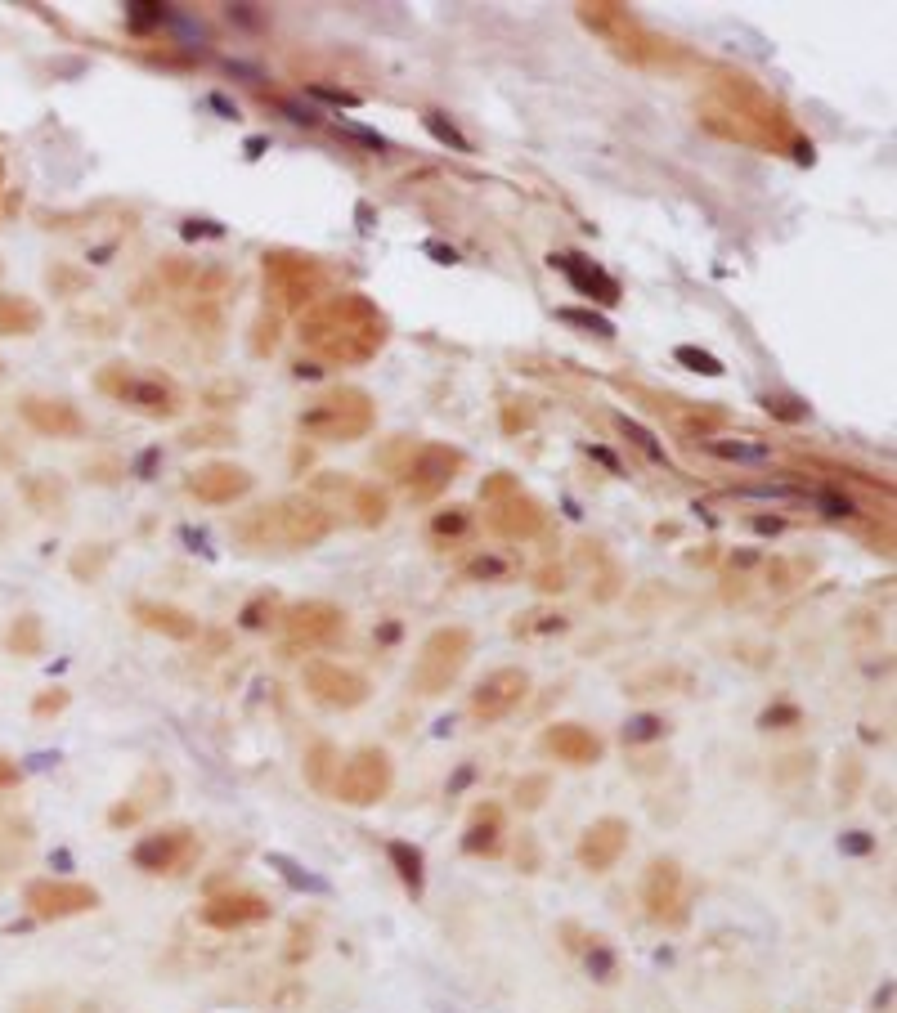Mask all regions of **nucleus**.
Returning <instances> with one entry per match:
<instances>
[{
	"label": "nucleus",
	"mask_w": 897,
	"mask_h": 1013,
	"mask_svg": "<svg viewBox=\"0 0 897 1013\" xmlns=\"http://www.w3.org/2000/svg\"><path fill=\"white\" fill-rule=\"evenodd\" d=\"M462 458L453 449H440V444H422L413 453V462L404 467V485H409V498H436L440 489L458 476Z\"/></svg>",
	"instance_id": "13"
},
{
	"label": "nucleus",
	"mask_w": 897,
	"mask_h": 1013,
	"mask_svg": "<svg viewBox=\"0 0 897 1013\" xmlns=\"http://www.w3.org/2000/svg\"><path fill=\"white\" fill-rule=\"evenodd\" d=\"M543 794H548V776H525L521 785H516V803L521 807H539Z\"/></svg>",
	"instance_id": "31"
},
{
	"label": "nucleus",
	"mask_w": 897,
	"mask_h": 1013,
	"mask_svg": "<svg viewBox=\"0 0 897 1013\" xmlns=\"http://www.w3.org/2000/svg\"><path fill=\"white\" fill-rule=\"evenodd\" d=\"M23 901L36 919H68L81 910H95L99 892L90 884H77V879H36V884H27Z\"/></svg>",
	"instance_id": "7"
},
{
	"label": "nucleus",
	"mask_w": 897,
	"mask_h": 1013,
	"mask_svg": "<svg viewBox=\"0 0 897 1013\" xmlns=\"http://www.w3.org/2000/svg\"><path fill=\"white\" fill-rule=\"evenodd\" d=\"M678 364H687L691 373H705V377H723V364H718L714 355H705V350H696V346H678Z\"/></svg>",
	"instance_id": "28"
},
{
	"label": "nucleus",
	"mask_w": 897,
	"mask_h": 1013,
	"mask_svg": "<svg viewBox=\"0 0 897 1013\" xmlns=\"http://www.w3.org/2000/svg\"><path fill=\"white\" fill-rule=\"evenodd\" d=\"M664 731L669 727H664L660 718H637V722H628L624 727V740L628 745H637V740H655V736H664Z\"/></svg>",
	"instance_id": "32"
},
{
	"label": "nucleus",
	"mask_w": 897,
	"mask_h": 1013,
	"mask_svg": "<svg viewBox=\"0 0 897 1013\" xmlns=\"http://www.w3.org/2000/svg\"><path fill=\"white\" fill-rule=\"evenodd\" d=\"M471 574H476V579H498V574H503V561H476Z\"/></svg>",
	"instance_id": "40"
},
{
	"label": "nucleus",
	"mask_w": 897,
	"mask_h": 1013,
	"mask_svg": "<svg viewBox=\"0 0 897 1013\" xmlns=\"http://www.w3.org/2000/svg\"><path fill=\"white\" fill-rule=\"evenodd\" d=\"M0 175H5V162H0Z\"/></svg>",
	"instance_id": "42"
},
{
	"label": "nucleus",
	"mask_w": 897,
	"mask_h": 1013,
	"mask_svg": "<svg viewBox=\"0 0 897 1013\" xmlns=\"http://www.w3.org/2000/svg\"><path fill=\"white\" fill-rule=\"evenodd\" d=\"M63 704H68V695H63V691H54V695H41V700H36V718H45V713H59Z\"/></svg>",
	"instance_id": "38"
},
{
	"label": "nucleus",
	"mask_w": 897,
	"mask_h": 1013,
	"mask_svg": "<svg viewBox=\"0 0 897 1013\" xmlns=\"http://www.w3.org/2000/svg\"><path fill=\"white\" fill-rule=\"evenodd\" d=\"M193 498H202V503H234V498H243L247 489H252V476H247L243 467H229V462H211V467H202L198 476L189 480Z\"/></svg>",
	"instance_id": "17"
},
{
	"label": "nucleus",
	"mask_w": 897,
	"mask_h": 1013,
	"mask_svg": "<svg viewBox=\"0 0 897 1013\" xmlns=\"http://www.w3.org/2000/svg\"><path fill=\"white\" fill-rule=\"evenodd\" d=\"M305 691H310L319 704H328V709H355V704L368 700L364 677L350 673V668H341V664H332V659H314V664H305Z\"/></svg>",
	"instance_id": "9"
},
{
	"label": "nucleus",
	"mask_w": 897,
	"mask_h": 1013,
	"mask_svg": "<svg viewBox=\"0 0 897 1013\" xmlns=\"http://www.w3.org/2000/svg\"><path fill=\"white\" fill-rule=\"evenodd\" d=\"M552 265L566 269L570 283H575L584 296H593V301H601V305H615L619 301V283L610 274H601L597 265H588L584 256H552Z\"/></svg>",
	"instance_id": "21"
},
{
	"label": "nucleus",
	"mask_w": 897,
	"mask_h": 1013,
	"mask_svg": "<svg viewBox=\"0 0 897 1013\" xmlns=\"http://www.w3.org/2000/svg\"><path fill=\"white\" fill-rule=\"evenodd\" d=\"M619 431H624L628 440H633V444H637V449H642V453H651L655 462H664V449H660V444H655V435L646 431V426H637V422H628V417H619Z\"/></svg>",
	"instance_id": "29"
},
{
	"label": "nucleus",
	"mask_w": 897,
	"mask_h": 1013,
	"mask_svg": "<svg viewBox=\"0 0 897 1013\" xmlns=\"http://www.w3.org/2000/svg\"><path fill=\"white\" fill-rule=\"evenodd\" d=\"M628 848V821H619V816H601V821L588 825V834L579 839V866L601 875V870H610L619 857H624Z\"/></svg>",
	"instance_id": "14"
},
{
	"label": "nucleus",
	"mask_w": 897,
	"mask_h": 1013,
	"mask_svg": "<svg viewBox=\"0 0 897 1013\" xmlns=\"http://www.w3.org/2000/svg\"><path fill=\"white\" fill-rule=\"evenodd\" d=\"M763 722L772 727V722H799V709H767Z\"/></svg>",
	"instance_id": "41"
},
{
	"label": "nucleus",
	"mask_w": 897,
	"mask_h": 1013,
	"mask_svg": "<svg viewBox=\"0 0 897 1013\" xmlns=\"http://www.w3.org/2000/svg\"><path fill=\"white\" fill-rule=\"evenodd\" d=\"M126 14H131L135 27H153L166 18V5H153V0H135V5H126Z\"/></svg>",
	"instance_id": "33"
},
{
	"label": "nucleus",
	"mask_w": 897,
	"mask_h": 1013,
	"mask_svg": "<svg viewBox=\"0 0 897 1013\" xmlns=\"http://www.w3.org/2000/svg\"><path fill=\"white\" fill-rule=\"evenodd\" d=\"M301 337L332 364H359L382 346L386 323L364 296H337L301 323Z\"/></svg>",
	"instance_id": "1"
},
{
	"label": "nucleus",
	"mask_w": 897,
	"mask_h": 1013,
	"mask_svg": "<svg viewBox=\"0 0 897 1013\" xmlns=\"http://www.w3.org/2000/svg\"><path fill=\"white\" fill-rule=\"evenodd\" d=\"M355 511H359V520H364V525H382V520H386V498L377 494V489H359V494H355Z\"/></svg>",
	"instance_id": "27"
},
{
	"label": "nucleus",
	"mask_w": 897,
	"mask_h": 1013,
	"mask_svg": "<svg viewBox=\"0 0 897 1013\" xmlns=\"http://www.w3.org/2000/svg\"><path fill=\"white\" fill-rule=\"evenodd\" d=\"M485 503H489V525L503 538H530L543 529V511L534 498H525L512 480H494L485 485Z\"/></svg>",
	"instance_id": "6"
},
{
	"label": "nucleus",
	"mask_w": 897,
	"mask_h": 1013,
	"mask_svg": "<svg viewBox=\"0 0 897 1013\" xmlns=\"http://www.w3.org/2000/svg\"><path fill=\"white\" fill-rule=\"evenodd\" d=\"M462 529H467V507H449L445 516H436V525H431V534H462Z\"/></svg>",
	"instance_id": "36"
},
{
	"label": "nucleus",
	"mask_w": 897,
	"mask_h": 1013,
	"mask_svg": "<svg viewBox=\"0 0 897 1013\" xmlns=\"http://www.w3.org/2000/svg\"><path fill=\"white\" fill-rule=\"evenodd\" d=\"M193 852H198V839H193V830H184V825H175V830H157L149 839L135 843V866L149 870V875H171V870L189 866Z\"/></svg>",
	"instance_id": "12"
},
{
	"label": "nucleus",
	"mask_w": 897,
	"mask_h": 1013,
	"mask_svg": "<svg viewBox=\"0 0 897 1013\" xmlns=\"http://www.w3.org/2000/svg\"><path fill=\"white\" fill-rule=\"evenodd\" d=\"M543 749H548L557 762H570V767H593L601 758V740L579 722H557V727L543 731Z\"/></svg>",
	"instance_id": "16"
},
{
	"label": "nucleus",
	"mask_w": 897,
	"mask_h": 1013,
	"mask_svg": "<svg viewBox=\"0 0 897 1013\" xmlns=\"http://www.w3.org/2000/svg\"><path fill=\"white\" fill-rule=\"evenodd\" d=\"M9 785H18V762L0 754V789H9Z\"/></svg>",
	"instance_id": "39"
},
{
	"label": "nucleus",
	"mask_w": 897,
	"mask_h": 1013,
	"mask_svg": "<svg viewBox=\"0 0 897 1013\" xmlns=\"http://www.w3.org/2000/svg\"><path fill=\"white\" fill-rule=\"evenodd\" d=\"M27 498H32L41 511H54V507L63 503V489L50 485V480H32V485H27Z\"/></svg>",
	"instance_id": "30"
},
{
	"label": "nucleus",
	"mask_w": 897,
	"mask_h": 1013,
	"mask_svg": "<svg viewBox=\"0 0 897 1013\" xmlns=\"http://www.w3.org/2000/svg\"><path fill=\"white\" fill-rule=\"evenodd\" d=\"M386 789H391V758L386 749H355L346 762L337 767V798L350 807H368L382 803Z\"/></svg>",
	"instance_id": "5"
},
{
	"label": "nucleus",
	"mask_w": 897,
	"mask_h": 1013,
	"mask_svg": "<svg viewBox=\"0 0 897 1013\" xmlns=\"http://www.w3.org/2000/svg\"><path fill=\"white\" fill-rule=\"evenodd\" d=\"M283 628L297 646H332L341 633H346V615L332 601H301L283 615Z\"/></svg>",
	"instance_id": "11"
},
{
	"label": "nucleus",
	"mask_w": 897,
	"mask_h": 1013,
	"mask_svg": "<svg viewBox=\"0 0 897 1013\" xmlns=\"http://www.w3.org/2000/svg\"><path fill=\"white\" fill-rule=\"evenodd\" d=\"M135 619H140L144 628H153V633H166V637H175V641L198 637V619H193L189 610H180V606H157V601H140V606H135Z\"/></svg>",
	"instance_id": "22"
},
{
	"label": "nucleus",
	"mask_w": 897,
	"mask_h": 1013,
	"mask_svg": "<svg viewBox=\"0 0 897 1013\" xmlns=\"http://www.w3.org/2000/svg\"><path fill=\"white\" fill-rule=\"evenodd\" d=\"M642 901H646V915L651 919H669L682 901V866L678 861H655L646 870V884H642Z\"/></svg>",
	"instance_id": "19"
},
{
	"label": "nucleus",
	"mask_w": 897,
	"mask_h": 1013,
	"mask_svg": "<svg viewBox=\"0 0 897 1013\" xmlns=\"http://www.w3.org/2000/svg\"><path fill=\"white\" fill-rule=\"evenodd\" d=\"M525 695H530V673H525V668H498V673H489L485 682L471 691V713H476L480 722H498L512 709H521Z\"/></svg>",
	"instance_id": "8"
},
{
	"label": "nucleus",
	"mask_w": 897,
	"mask_h": 1013,
	"mask_svg": "<svg viewBox=\"0 0 897 1013\" xmlns=\"http://www.w3.org/2000/svg\"><path fill=\"white\" fill-rule=\"evenodd\" d=\"M498 843H503V807L498 803H480L467 821V834H462V848L471 857H494Z\"/></svg>",
	"instance_id": "20"
},
{
	"label": "nucleus",
	"mask_w": 897,
	"mask_h": 1013,
	"mask_svg": "<svg viewBox=\"0 0 897 1013\" xmlns=\"http://www.w3.org/2000/svg\"><path fill=\"white\" fill-rule=\"evenodd\" d=\"M270 919V901L261 892H225V897H211L202 906V924L211 928H243V924H261Z\"/></svg>",
	"instance_id": "15"
},
{
	"label": "nucleus",
	"mask_w": 897,
	"mask_h": 1013,
	"mask_svg": "<svg viewBox=\"0 0 897 1013\" xmlns=\"http://www.w3.org/2000/svg\"><path fill=\"white\" fill-rule=\"evenodd\" d=\"M328 758H332V749H328V745H319V749L310 754V780H314V785H323V771H328Z\"/></svg>",
	"instance_id": "37"
},
{
	"label": "nucleus",
	"mask_w": 897,
	"mask_h": 1013,
	"mask_svg": "<svg viewBox=\"0 0 897 1013\" xmlns=\"http://www.w3.org/2000/svg\"><path fill=\"white\" fill-rule=\"evenodd\" d=\"M561 319L566 323H575V328H588V332H597V337H610V323L606 319H597V314H588V310H561Z\"/></svg>",
	"instance_id": "34"
},
{
	"label": "nucleus",
	"mask_w": 897,
	"mask_h": 1013,
	"mask_svg": "<svg viewBox=\"0 0 897 1013\" xmlns=\"http://www.w3.org/2000/svg\"><path fill=\"white\" fill-rule=\"evenodd\" d=\"M23 417L41 435H54V440H77V435H86V417L72 404H63V399H23Z\"/></svg>",
	"instance_id": "18"
},
{
	"label": "nucleus",
	"mask_w": 897,
	"mask_h": 1013,
	"mask_svg": "<svg viewBox=\"0 0 897 1013\" xmlns=\"http://www.w3.org/2000/svg\"><path fill=\"white\" fill-rule=\"evenodd\" d=\"M328 529V511L310 498H283V503L256 507L247 520H238V538L252 547H314Z\"/></svg>",
	"instance_id": "2"
},
{
	"label": "nucleus",
	"mask_w": 897,
	"mask_h": 1013,
	"mask_svg": "<svg viewBox=\"0 0 897 1013\" xmlns=\"http://www.w3.org/2000/svg\"><path fill=\"white\" fill-rule=\"evenodd\" d=\"M99 386L108 390V395H117L122 404L140 408V413L149 417H171L175 408H180V399H175V390L166 386V381L157 377H131L126 368H117V373H104L99 377Z\"/></svg>",
	"instance_id": "10"
},
{
	"label": "nucleus",
	"mask_w": 897,
	"mask_h": 1013,
	"mask_svg": "<svg viewBox=\"0 0 897 1013\" xmlns=\"http://www.w3.org/2000/svg\"><path fill=\"white\" fill-rule=\"evenodd\" d=\"M41 328V310L23 296H0V332L5 337H32Z\"/></svg>",
	"instance_id": "23"
},
{
	"label": "nucleus",
	"mask_w": 897,
	"mask_h": 1013,
	"mask_svg": "<svg viewBox=\"0 0 897 1013\" xmlns=\"http://www.w3.org/2000/svg\"><path fill=\"white\" fill-rule=\"evenodd\" d=\"M705 449L718 453V458H732V462H763L767 458V444H723V440H709Z\"/></svg>",
	"instance_id": "26"
},
{
	"label": "nucleus",
	"mask_w": 897,
	"mask_h": 1013,
	"mask_svg": "<svg viewBox=\"0 0 897 1013\" xmlns=\"http://www.w3.org/2000/svg\"><path fill=\"white\" fill-rule=\"evenodd\" d=\"M471 659V633L467 628H436L418 650V664H413V691L418 695H440L458 682V673L467 668Z\"/></svg>",
	"instance_id": "3"
},
{
	"label": "nucleus",
	"mask_w": 897,
	"mask_h": 1013,
	"mask_svg": "<svg viewBox=\"0 0 897 1013\" xmlns=\"http://www.w3.org/2000/svg\"><path fill=\"white\" fill-rule=\"evenodd\" d=\"M373 426V404L364 390H337L323 395L314 408L301 413V431L319 435V440H355Z\"/></svg>",
	"instance_id": "4"
},
{
	"label": "nucleus",
	"mask_w": 897,
	"mask_h": 1013,
	"mask_svg": "<svg viewBox=\"0 0 897 1013\" xmlns=\"http://www.w3.org/2000/svg\"><path fill=\"white\" fill-rule=\"evenodd\" d=\"M391 861L400 866V879H404V884L418 892V888H422V852L409 848V843H391Z\"/></svg>",
	"instance_id": "25"
},
{
	"label": "nucleus",
	"mask_w": 897,
	"mask_h": 1013,
	"mask_svg": "<svg viewBox=\"0 0 897 1013\" xmlns=\"http://www.w3.org/2000/svg\"><path fill=\"white\" fill-rule=\"evenodd\" d=\"M427 130H431V135H436V139H445V144H453V148H458V153H471V144H467V139H462V135H458V130H453L449 122H440V113H427Z\"/></svg>",
	"instance_id": "35"
},
{
	"label": "nucleus",
	"mask_w": 897,
	"mask_h": 1013,
	"mask_svg": "<svg viewBox=\"0 0 897 1013\" xmlns=\"http://www.w3.org/2000/svg\"><path fill=\"white\" fill-rule=\"evenodd\" d=\"M5 641H9V650H14V655H41V646H45L41 619H36V615H18Z\"/></svg>",
	"instance_id": "24"
}]
</instances>
